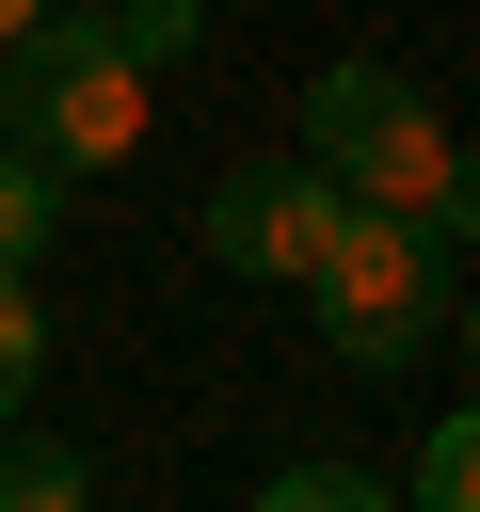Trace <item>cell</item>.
Listing matches in <instances>:
<instances>
[{
    "label": "cell",
    "mask_w": 480,
    "mask_h": 512,
    "mask_svg": "<svg viewBox=\"0 0 480 512\" xmlns=\"http://www.w3.org/2000/svg\"><path fill=\"white\" fill-rule=\"evenodd\" d=\"M0 80H16V144H32V160L112 176V160L144 144V80H160V64H144L112 16H48V32H32Z\"/></svg>",
    "instance_id": "cell-2"
},
{
    "label": "cell",
    "mask_w": 480,
    "mask_h": 512,
    "mask_svg": "<svg viewBox=\"0 0 480 512\" xmlns=\"http://www.w3.org/2000/svg\"><path fill=\"white\" fill-rule=\"evenodd\" d=\"M336 224H352V192H336L320 160H240V176L208 192V256H224V272H272V288H304Z\"/></svg>",
    "instance_id": "cell-4"
},
{
    "label": "cell",
    "mask_w": 480,
    "mask_h": 512,
    "mask_svg": "<svg viewBox=\"0 0 480 512\" xmlns=\"http://www.w3.org/2000/svg\"><path fill=\"white\" fill-rule=\"evenodd\" d=\"M48 224H64V160L0 144V272H32V256H48Z\"/></svg>",
    "instance_id": "cell-5"
},
{
    "label": "cell",
    "mask_w": 480,
    "mask_h": 512,
    "mask_svg": "<svg viewBox=\"0 0 480 512\" xmlns=\"http://www.w3.org/2000/svg\"><path fill=\"white\" fill-rule=\"evenodd\" d=\"M320 336L352 352V368H416L432 352V320H448V224H400V208H352L336 240H320Z\"/></svg>",
    "instance_id": "cell-3"
},
{
    "label": "cell",
    "mask_w": 480,
    "mask_h": 512,
    "mask_svg": "<svg viewBox=\"0 0 480 512\" xmlns=\"http://www.w3.org/2000/svg\"><path fill=\"white\" fill-rule=\"evenodd\" d=\"M112 32H128V48H144V64H192V32H208V16H192V0H128V16H112Z\"/></svg>",
    "instance_id": "cell-10"
},
{
    "label": "cell",
    "mask_w": 480,
    "mask_h": 512,
    "mask_svg": "<svg viewBox=\"0 0 480 512\" xmlns=\"http://www.w3.org/2000/svg\"><path fill=\"white\" fill-rule=\"evenodd\" d=\"M304 160H320L352 208H400V224L480 240V160L432 128V96H416L400 64H320V80H304Z\"/></svg>",
    "instance_id": "cell-1"
},
{
    "label": "cell",
    "mask_w": 480,
    "mask_h": 512,
    "mask_svg": "<svg viewBox=\"0 0 480 512\" xmlns=\"http://www.w3.org/2000/svg\"><path fill=\"white\" fill-rule=\"evenodd\" d=\"M32 368H48V320H32V288L0 272V432H16V400H32Z\"/></svg>",
    "instance_id": "cell-9"
},
{
    "label": "cell",
    "mask_w": 480,
    "mask_h": 512,
    "mask_svg": "<svg viewBox=\"0 0 480 512\" xmlns=\"http://www.w3.org/2000/svg\"><path fill=\"white\" fill-rule=\"evenodd\" d=\"M0 144H16V80H0Z\"/></svg>",
    "instance_id": "cell-12"
},
{
    "label": "cell",
    "mask_w": 480,
    "mask_h": 512,
    "mask_svg": "<svg viewBox=\"0 0 480 512\" xmlns=\"http://www.w3.org/2000/svg\"><path fill=\"white\" fill-rule=\"evenodd\" d=\"M464 336H480V304H464Z\"/></svg>",
    "instance_id": "cell-13"
},
{
    "label": "cell",
    "mask_w": 480,
    "mask_h": 512,
    "mask_svg": "<svg viewBox=\"0 0 480 512\" xmlns=\"http://www.w3.org/2000/svg\"><path fill=\"white\" fill-rule=\"evenodd\" d=\"M0 512H96V464L80 448H0Z\"/></svg>",
    "instance_id": "cell-6"
},
{
    "label": "cell",
    "mask_w": 480,
    "mask_h": 512,
    "mask_svg": "<svg viewBox=\"0 0 480 512\" xmlns=\"http://www.w3.org/2000/svg\"><path fill=\"white\" fill-rule=\"evenodd\" d=\"M32 32H48V0H0V64H16V48H32Z\"/></svg>",
    "instance_id": "cell-11"
},
{
    "label": "cell",
    "mask_w": 480,
    "mask_h": 512,
    "mask_svg": "<svg viewBox=\"0 0 480 512\" xmlns=\"http://www.w3.org/2000/svg\"><path fill=\"white\" fill-rule=\"evenodd\" d=\"M256 512H400V496H384L368 464H288V480H272Z\"/></svg>",
    "instance_id": "cell-8"
},
{
    "label": "cell",
    "mask_w": 480,
    "mask_h": 512,
    "mask_svg": "<svg viewBox=\"0 0 480 512\" xmlns=\"http://www.w3.org/2000/svg\"><path fill=\"white\" fill-rule=\"evenodd\" d=\"M416 512H480V400L432 416V448H416Z\"/></svg>",
    "instance_id": "cell-7"
}]
</instances>
